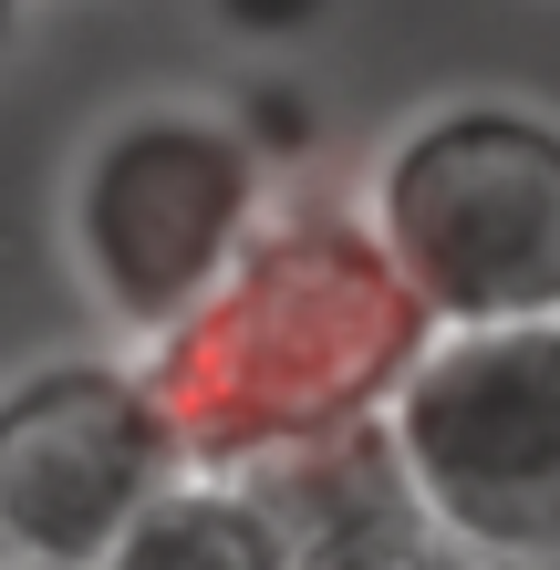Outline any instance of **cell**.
Masks as SVG:
<instances>
[{"instance_id":"5","label":"cell","mask_w":560,"mask_h":570,"mask_svg":"<svg viewBox=\"0 0 560 570\" xmlns=\"http://www.w3.org/2000/svg\"><path fill=\"white\" fill-rule=\"evenodd\" d=\"M187 478V435L146 363H42L0 394V570H105Z\"/></svg>"},{"instance_id":"3","label":"cell","mask_w":560,"mask_h":570,"mask_svg":"<svg viewBox=\"0 0 560 570\" xmlns=\"http://www.w3.org/2000/svg\"><path fill=\"white\" fill-rule=\"evenodd\" d=\"M62 228H73V271L94 312L156 353L228 291V271L271 228V177L228 115L136 105L83 146Z\"/></svg>"},{"instance_id":"8","label":"cell","mask_w":560,"mask_h":570,"mask_svg":"<svg viewBox=\"0 0 560 570\" xmlns=\"http://www.w3.org/2000/svg\"><path fill=\"white\" fill-rule=\"evenodd\" d=\"M405 570H499V560H468V550H446V540H425Z\"/></svg>"},{"instance_id":"4","label":"cell","mask_w":560,"mask_h":570,"mask_svg":"<svg viewBox=\"0 0 560 570\" xmlns=\"http://www.w3.org/2000/svg\"><path fill=\"white\" fill-rule=\"evenodd\" d=\"M384 435L446 550L499 570L560 560V322L436 332L394 384Z\"/></svg>"},{"instance_id":"2","label":"cell","mask_w":560,"mask_h":570,"mask_svg":"<svg viewBox=\"0 0 560 570\" xmlns=\"http://www.w3.org/2000/svg\"><path fill=\"white\" fill-rule=\"evenodd\" d=\"M364 228L436 332L560 322V115L468 94L374 156Z\"/></svg>"},{"instance_id":"6","label":"cell","mask_w":560,"mask_h":570,"mask_svg":"<svg viewBox=\"0 0 560 570\" xmlns=\"http://www.w3.org/2000/svg\"><path fill=\"white\" fill-rule=\"evenodd\" d=\"M249 488V509L271 519V540L291 570H405L436 529L415 509V478L394 456L384 415L302 435V446H271L249 466H228Z\"/></svg>"},{"instance_id":"7","label":"cell","mask_w":560,"mask_h":570,"mask_svg":"<svg viewBox=\"0 0 560 570\" xmlns=\"http://www.w3.org/2000/svg\"><path fill=\"white\" fill-rule=\"evenodd\" d=\"M105 570H291L271 519L249 509L239 478H218V466H187V478L156 498V509L115 540Z\"/></svg>"},{"instance_id":"1","label":"cell","mask_w":560,"mask_h":570,"mask_svg":"<svg viewBox=\"0 0 560 570\" xmlns=\"http://www.w3.org/2000/svg\"><path fill=\"white\" fill-rule=\"evenodd\" d=\"M436 322L394 281L364 218L343 208H291L249 239L228 291L197 312L177 343H156V394L187 435V466H249L271 446L364 425L394 405Z\"/></svg>"},{"instance_id":"9","label":"cell","mask_w":560,"mask_h":570,"mask_svg":"<svg viewBox=\"0 0 560 570\" xmlns=\"http://www.w3.org/2000/svg\"><path fill=\"white\" fill-rule=\"evenodd\" d=\"M21 21H31V0H0V62H11V42H21Z\"/></svg>"}]
</instances>
